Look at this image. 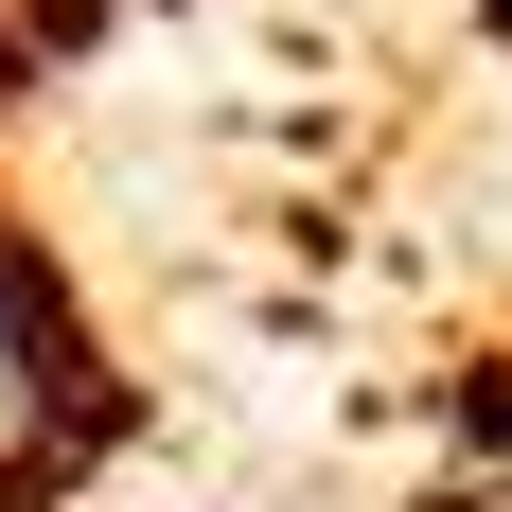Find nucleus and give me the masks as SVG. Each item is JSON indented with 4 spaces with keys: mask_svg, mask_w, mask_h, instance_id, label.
Returning a JSON list of instances; mask_svg holds the SVG:
<instances>
[{
    "mask_svg": "<svg viewBox=\"0 0 512 512\" xmlns=\"http://www.w3.org/2000/svg\"><path fill=\"white\" fill-rule=\"evenodd\" d=\"M53 407H71V336H53V301H36V265L0 248V495L53 460Z\"/></svg>",
    "mask_w": 512,
    "mask_h": 512,
    "instance_id": "f257e3e1",
    "label": "nucleus"
}]
</instances>
